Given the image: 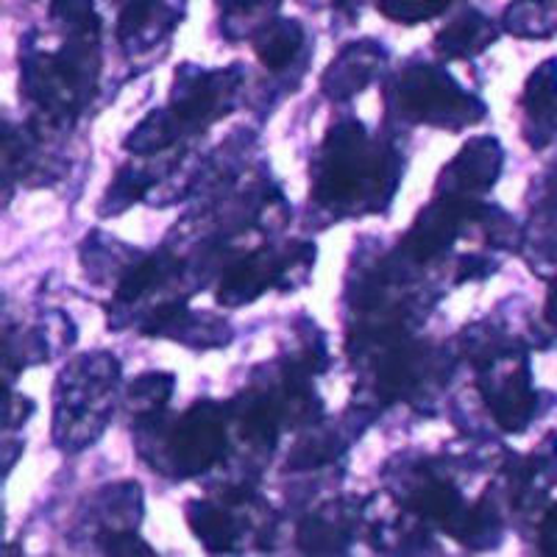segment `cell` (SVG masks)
<instances>
[{
	"mask_svg": "<svg viewBox=\"0 0 557 557\" xmlns=\"http://www.w3.org/2000/svg\"><path fill=\"white\" fill-rule=\"evenodd\" d=\"M544 318H546V323H549L552 330L557 332V278L549 285V296H546Z\"/></svg>",
	"mask_w": 557,
	"mask_h": 557,
	"instance_id": "obj_27",
	"label": "cell"
},
{
	"mask_svg": "<svg viewBox=\"0 0 557 557\" xmlns=\"http://www.w3.org/2000/svg\"><path fill=\"white\" fill-rule=\"evenodd\" d=\"M215 3L221 7L223 14L235 17V14H246V12H251V9L262 7L265 0H215Z\"/></svg>",
	"mask_w": 557,
	"mask_h": 557,
	"instance_id": "obj_26",
	"label": "cell"
},
{
	"mask_svg": "<svg viewBox=\"0 0 557 557\" xmlns=\"http://www.w3.org/2000/svg\"><path fill=\"white\" fill-rule=\"evenodd\" d=\"M341 12H346L348 17H355V12L360 9V0H332Z\"/></svg>",
	"mask_w": 557,
	"mask_h": 557,
	"instance_id": "obj_28",
	"label": "cell"
},
{
	"mask_svg": "<svg viewBox=\"0 0 557 557\" xmlns=\"http://www.w3.org/2000/svg\"><path fill=\"white\" fill-rule=\"evenodd\" d=\"M482 209L485 207H476V203H469L466 198L457 196L432 203L412 223L410 235H407V251L416 260H432L451 246L462 223L480 221Z\"/></svg>",
	"mask_w": 557,
	"mask_h": 557,
	"instance_id": "obj_5",
	"label": "cell"
},
{
	"mask_svg": "<svg viewBox=\"0 0 557 557\" xmlns=\"http://www.w3.org/2000/svg\"><path fill=\"white\" fill-rule=\"evenodd\" d=\"M382 173H396L393 162L371 159L366 153V128L357 121L337 123L323 143L318 162L315 196L323 203H341L368 182L380 184Z\"/></svg>",
	"mask_w": 557,
	"mask_h": 557,
	"instance_id": "obj_1",
	"label": "cell"
},
{
	"mask_svg": "<svg viewBox=\"0 0 557 557\" xmlns=\"http://www.w3.org/2000/svg\"><path fill=\"white\" fill-rule=\"evenodd\" d=\"M505 26L516 37H552L557 32V0H519L507 9Z\"/></svg>",
	"mask_w": 557,
	"mask_h": 557,
	"instance_id": "obj_15",
	"label": "cell"
},
{
	"mask_svg": "<svg viewBox=\"0 0 557 557\" xmlns=\"http://www.w3.org/2000/svg\"><path fill=\"white\" fill-rule=\"evenodd\" d=\"M451 0H376L382 14L396 23H421L444 12Z\"/></svg>",
	"mask_w": 557,
	"mask_h": 557,
	"instance_id": "obj_21",
	"label": "cell"
},
{
	"mask_svg": "<svg viewBox=\"0 0 557 557\" xmlns=\"http://www.w3.org/2000/svg\"><path fill=\"white\" fill-rule=\"evenodd\" d=\"M237 87L235 70L226 73H207L193 64H184L176 73V84L171 92L173 112L184 123H201L223 112L221 101H228Z\"/></svg>",
	"mask_w": 557,
	"mask_h": 557,
	"instance_id": "obj_4",
	"label": "cell"
},
{
	"mask_svg": "<svg viewBox=\"0 0 557 557\" xmlns=\"http://www.w3.org/2000/svg\"><path fill=\"white\" fill-rule=\"evenodd\" d=\"M182 20V12L171 9L165 0H128L117 20V37L126 51H146L162 34L171 32Z\"/></svg>",
	"mask_w": 557,
	"mask_h": 557,
	"instance_id": "obj_9",
	"label": "cell"
},
{
	"mask_svg": "<svg viewBox=\"0 0 557 557\" xmlns=\"http://www.w3.org/2000/svg\"><path fill=\"white\" fill-rule=\"evenodd\" d=\"M182 126L184 121L173 109L171 112H153L128 134L126 148L134 153H143V157L146 153H157L171 146L173 139L178 137V132H182Z\"/></svg>",
	"mask_w": 557,
	"mask_h": 557,
	"instance_id": "obj_16",
	"label": "cell"
},
{
	"mask_svg": "<svg viewBox=\"0 0 557 557\" xmlns=\"http://www.w3.org/2000/svg\"><path fill=\"white\" fill-rule=\"evenodd\" d=\"M171 271H176V262H173L168 253H153V257L143 260L137 268H132V271L121 278V285H117V301H121V305H132V301H137L143 293L151 290L159 278H165Z\"/></svg>",
	"mask_w": 557,
	"mask_h": 557,
	"instance_id": "obj_17",
	"label": "cell"
},
{
	"mask_svg": "<svg viewBox=\"0 0 557 557\" xmlns=\"http://www.w3.org/2000/svg\"><path fill=\"white\" fill-rule=\"evenodd\" d=\"M521 107L527 112V139L532 148H546L557 137V59H546L530 76Z\"/></svg>",
	"mask_w": 557,
	"mask_h": 557,
	"instance_id": "obj_7",
	"label": "cell"
},
{
	"mask_svg": "<svg viewBox=\"0 0 557 557\" xmlns=\"http://www.w3.org/2000/svg\"><path fill=\"white\" fill-rule=\"evenodd\" d=\"M494 262H487L482 260V257H476V253H471V257H462L457 278H460V282H466V278H485L487 273H494Z\"/></svg>",
	"mask_w": 557,
	"mask_h": 557,
	"instance_id": "obj_25",
	"label": "cell"
},
{
	"mask_svg": "<svg viewBox=\"0 0 557 557\" xmlns=\"http://www.w3.org/2000/svg\"><path fill=\"white\" fill-rule=\"evenodd\" d=\"M494 37L496 34L491 20L482 17L476 9H469L437 34L435 48L449 59H469L474 53L485 51L487 45L494 42Z\"/></svg>",
	"mask_w": 557,
	"mask_h": 557,
	"instance_id": "obj_12",
	"label": "cell"
},
{
	"mask_svg": "<svg viewBox=\"0 0 557 557\" xmlns=\"http://www.w3.org/2000/svg\"><path fill=\"white\" fill-rule=\"evenodd\" d=\"M171 460L178 476H196L221 460L226 449V410L215 401H201L173 426Z\"/></svg>",
	"mask_w": 557,
	"mask_h": 557,
	"instance_id": "obj_3",
	"label": "cell"
},
{
	"mask_svg": "<svg viewBox=\"0 0 557 557\" xmlns=\"http://www.w3.org/2000/svg\"><path fill=\"white\" fill-rule=\"evenodd\" d=\"M187 521L196 539L207 546L209 552H232L237 544V524L232 516L212 502H193L187 507Z\"/></svg>",
	"mask_w": 557,
	"mask_h": 557,
	"instance_id": "obj_14",
	"label": "cell"
},
{
	"mask_svg": "<svg viewBox=\"0 0 557 557\" xmlns=\"http://www.w3.org/2000/svg\"><path fill=\"white\" fill-rule=\"evenodd\" d=\"M51 14L76 34H96L101 26L92 0H51Z\"/></svg>",
	"mask_w": 557,
	"mask_h": 557,
	"instance_id": "obj_20",
	"label": "cell"
},
{
	"mask_svg": "<svg viewBox=\"0 0 557 557\" xmlns=\"http://www.w3.org/2000/svg\"><path fill=\"white\" fill-rule=\"evenodd\" d=\"M101 549L107 555H117V557H153L157 552L146 544L143 539H137L132 530H112V532H103L101 539H98Z\"/></svg>",
	"mask_w": 557,
	"mask_h": 557,
	"instance_id": "obj_23",
	"label": "cell"
},
{
	"mask_svg": "<svg viewBox=\"0 0 557 557\" xmlns=\"http://www.w3.org/2000/svg\"><path fill=\"white\" fill-rule=\"evenodd\" d=\"M173 393V376L171 374H146L139 376L128 391V399L137 407L139 416H153L162 410Z\"/></svg>",
	"mask_w": 557,
	"mask_h": 557,
	"instance_id": "obj_19",
	"label": "cell"
},
{
	"mask_svg": "<svg viewBox=\"0 0 557 557\" xmlns=\"http://www.w3.org/2000/svg\"><path fill=\"white\" fill-rule=\"evenodd\" d=\"M282 268H285V262L271 260L265 253H257V257H248V260L237 262L226 273V278H223L221 293H218L221 305L237 307L253 301L268 285H278Z\"/></svg>",
	"mask_w": 557,
	"mask_h": 557,
	"instance_id": "obj_11",
	"label": "cell"
},
{
	"mask_svg": "<svg viewBox=\"0 0 557 557\" xmlns=\"http://www.w3.org/2000/svg\"><path fill=\"white\" fill-rule=\"evenodd\" d=\"M482 396H485L487 407L494 412L496 424L505 432H521L527 430L532 418H535V407H539V396L532 391L530 382V366L521 360L519 366L510 368V374L491 382H480Z\"/></svg>",
	"mask_w": 557,
	"mask_h": 557,
	"instance_id": "obj_6",
	"label": "cell"
},
{
	"mask_svg": "<svg viewBox=\"0 0 557 557\" xmlns=\"http://www.w3.org/2000/svg\"><path fill=\"white\" fill-rule=\"evenodd\" d=\"M146 187H148V182L139 176V173L123 171L121 176H117V182L109 187L107 198H103L101 215H121L123 209H128L134 201H139V196H143V190H146Z\"/></svg>",
	"mask_w": 557,
	"mask_h": 557,
	"instance_id": "obj_22",
	"label": "cell"
},
{
	"mask_svg": "<svg viewBox=\"0 0 557 557\" xmlns=\"http://www.w3.org/2000/svg\"><path fill=\"white\" fill-rule=\"evenodd\" d=\"M399 103L410 117L441 128H462L485 117V107L437 67L407 70L399 82Z\"/></svg>",
	"mask_w": 557,
	"mask_h": 557,
	"instance_id": "obj_2",
	"label": "cell"
},
{
	"mask_svg": "<svg viewBox=\"0 0 557 557\" xmlns=\"http://www.w3.org/2000/svg\"><path fill=\"white\" fill-rule=\"evenodd\" d=\"M298 546L312 555H341L348 546V535H343L341 527L323 519H307L298 530Z\"/></svg>",
	"mask_w": 557,
	"mask_h": 557,
	"instance_id": "obj_18",
	"label": "cell"
},
{
	"mask_svg": "<svg viewBox=\"0 0 557 557\" xmlns=\"http://www.w3.org/2000/svg\"><path fill=\"white\" fill-rule=\"evenodd\" d=\"M502 171V148L499 139L480 137L471 139L449 165H446L441 184H446L449 193H480L499 178ZM444 190V193H446Z\"/></svg>",
	"mask_w": 557,
	"mask_h": 557,
	"instance_id": "obj_8",
	"label": "cell"
},
{
	"mask_svg": "<svg viewBox=\"0 0 557 557\" xmlns=\"http://www.w3.org/2000/svg\"><path fill=\"white\" fill-rule=\"evenodd\" d=\"M385 62V51L374 42L348 45L346 51L330 64L323 76V92L332 98H351L371 84L376 67Z\"/></svg>",
	"mask_w": 557,
	"mask_h": 557,
	"instance_id": "obj_10",
	"label": "cell"
},
{
	"mask_svg": "<svg viewBox=\"0 0 557 557\" xmlns=\"http://www.w3.org/2000/svg\"><path fill=\"white\" fill-rule=\"evenodd\" d=\"M335 455H337L335 441L326 444L321 435H315L310 437V441H305V444L296 446L290 466L293 469H315V466H321V462H330Z\"/></svg>",
	"mask_w": 557,
	"mask_h": 557,
	"instance_id": "obj_24",
	"label": "cell"
},
{
	"mask_svg": "<svg viewBox=\"0 0 557 557\" xmlns=\"http://www.w3.org/2000/svg\"><path fill=\"white\" fill-rule=\"evenodd\" d=\"M305 45V28L298 20H273L253 37V51L268 70H282Z\"/></svg>",
	"mask_w": 557,
	"mask_h": 557,
	"instance_id": "obj_13",
	"label": "cell"
}]
</instances>
